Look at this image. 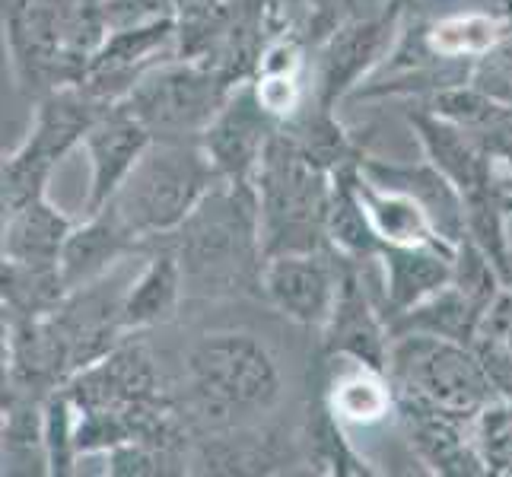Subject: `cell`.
<instances>
[{
    "label": "cell",
    "mask_w": 512,
    "mask_h": 477,
    "mask_svg": "<svg viewBox=\"0 0 512 477\" xmlns=\"http://www.w3.org/2000/svg\"><path fill=\"white\" fill-rule=\"evenodd\" d=\"M401 4H408V0H392L388 10L376 16H357V20L331 32L319 55V86H315V102L322 109L334 112V105L357 93L369 70L385 58L401 16Z\"/></svg>",
    "instance_id": "9c48e42d"
},
{
    "label": "cell",
    "mask_w": 512,
    "mask_h": 477,
    "mask_svg": "<svg viewBox=\"0 0 512 477\" xmlns=\"http://www.w3.org/2000/svg\"><path fill=\"white\" fill-rule=\"evenodd\" d=\"M255 194L261 210L264 258L280 252L331 249L325 236L331 172L299 150L284 128L274 134L261 159Z\"/></svg>",
    "instance_id": "277c9868"
},
{
    "label": "cell",
    "mask_w": 512,
    "mask_h": 477,
    "mask_svg": "<svg viewBox=\"0 0 512 477\" xmlns=\"http://www.w3.org/2000/svg\"><path fill=\"white\" fill-rule=\"evenodd\" d=\"M70 233H74V223L48 198H39L4 214V258L29 264H61V252Z\"/></svg>",
    "instance_id": "44dd1931"
},
{
    "label": "cell",
    "mask_w": 512,
    "mask_h": 477,
    "mask_svg": "<svg viewBox=\"0 0 512 477\" xmlns=\"http://www.w3.org/2000/svg\"><path fill=\"white\" fill-rule=\"evenodd\" d=\"M115 102H105L96 93L86 90L83 83H67L51 90L35 105V121L32 131L23 140V147L35 156H42L45 163L58 166L61 159L83 144L96 118Z\"/></svg>",
    "instance_id": "5bb4252c"
},
{
    "label": "cell",
    "mask_w": 512,
    "mask_h": 477,
    "mask_svg": "<svg viewBox=\"0 0 512 477\" xmlns=\"http://www.w3.org/2000/svg\"><path fill=\"white\" fill-rule=\"evenodd\" d=\"M153 131L140 121L125 102L109 105L96 125L86 134L83 147L90 153V198H86V214H96L109 204L118 188L125 185L137 159L150 147Z\"/></svg>",
    "instance_id": "8fae6325"
},
{
    "label": "cell",
    "mask_w": 512,
    "mask_h": 477,
    "mask_svg": "<svg viewBox=\"0 0 512 477\" xmlns=\"http://www.w3.org/2000/svg\"><path fill=\"white\" fill-rule=\"evenodd\" d=\"M179 452L144 443V439H128L109 449V474L112 477H156V474H179L169 465H179ZM185 468V465H182ZM188 471V468H185Z\"/></svg>",
    "instance_id": "1f68e13d"
},
{
    "label": "cell",
    "mask_w": 512,
    "mask_h": 477,
    "mask_svg": "<svg viewBox=\"0 0 512 477\" xmlns=\"http://www.w3.org/2000/svg\"><path fill=\"white\" fill-rule=\"evenodd\" d=\"M471 83L478 86V90L490 93L493 99L512 105V32L490 51V55L474 61Z\"/></svg>",
    "instance_id": "836d02e7"
},
{
    "label": "cell",
    "mask_w": 512,
    "mask_h": 477,
    "mask_svg": "<svg viewBox=\"0 0 512 477\" xmlns=\"http://www.w3.org/2000/svg\"><path fill=\"white\" fill-rule=\"evenodd\" d=\"M217 182L220 175L201 137H153L105 207H112L128 233L150 249L153 242L172 236Z\"/></svg>",
    "instance_id": "7a4b0ae2"
},
{
    "label": "cell",
    "mask_w": 512,
    "mask_h": 477,
    "mask_svg": "<svg viewBox=\"0 0 512 477\" xmlns=\"http://www.w3.org/2000/svg\"><path fill=\"white\" fill-rule=\"evenodd\" d=\"M512 32V16L497 10H458L427 23V45L449 61H481Z\"/></svg>",
    "instance_id": "603a6c76"
},
{
    "label": "cell",
    "mask_w": 512,
    "mask_h": 477,
    "mask_svg": "<svg viewBox=\"0 0 512 477\" xmlns=\"http://www.w3.org/2000/svg\"><path fill=\"white\" fill-rule=\"evenodd\" d=\"M51 169H55V166L45 163L42 156L29 153L23 144L16 147L4 159V175H0V179H4V214L45 198Z\"/></svg>",
    "instance_id": "4dcf8cb0"
},
{
    "label": "cell",
    "mask_w": 512,
    "mask_h": 477,
    "mask_svg": "<svg viewBox=\"0 0 512 477\" xmlns=\"http://www.w3.org/2000/svg\"><path fill=\"white\" fill-rule=\"evenodd\" d=\"M481 10H497V13H506L512 16V0H478Z\"/></svg>",
    "instance_id": "e575fe53"
},
{
    "label": "cell",
    "mask_w": 512,
    "mask_h": 477,
    "mask_svg": "<svg viewBox=\"0 0 512 477\" xmlns=\"http://www.w3.org/2000/svg\"><path fill=\"white\" fill-rule=\"evenodd\" d=\"M179 255L185 287L198 293H261V210L255 185L217 182L191 217L160 239Z\"/></svg>",
    "instance_id": "6da1fadb"
},
{
    "label": "cell",
    "mask_w": 512,
    "mask_h": 477,
    "mask_svg": "<svg viewBox=\"0 0 512 477\" xmlns=\"http://www.w3.org/2000/svg\"><path fill=\"white\" fill-rule=\"evenodd\" d=\"M360 172L369 182H379L388 188H401L414 194V198L427 207V214L433 217L439 236L458 245L465 239V201L458 188L439 172L430 159L427 163H385V159L363 156Z\"/></svg>",
    "instance_id": "e0dca14e"
},
{
    "label": "cell",
    "mask_w": 512,
    "mask_h": 477,
    "mask_svg": "<svg viewBox=\"0 0 512 477\" xmlns=\"http://www.w3.org/2000/svg\"><path fill=\"white\" fill-rule=\"evenodd\" d=\"M395 411L401 414L411 449L420 455L423 465H430L433 474H449V477L487 474V465L478 446H474L468 420L449 417L443 411L417 408V404H395Z\"/></svg>",
    "instance_id": "9a60e30c"
},
{
    "label": "cell",
    "mask_w": 512,
    "mask_h": 477,
    "mask_svg": "<svg viewBox=\"0 0 512 477\" xmlns=\"http://www.w3.org/2000/svg\"><path fill=\"white\" fill-rule=\"evenodd\" d=\"M67 284L61 277V264H29L7 261L0 268V303H4V322H26V318H45L55 312Z\"/></svg>",
    "instance_id": "cb8c5ba5"
},
{
    "label": "cell",
    "mask_w": 512,
    "mask_h": 477,
    "mask_svg": "<svg viewBox=\"0 0 512 477\" xmlns=\"http://www.w3.org/2000/svg\"><path fill=\"white\" fill-rule=\"evenodd\" d=\"M385 373L395 404H417L468 423L500 398L478 350L433 334H395Z\"/></svg>",
    "instance_id": "5b68a950"
},
{
    "label": "cell",
    "mask_w": 512,
    "mask_h": 477,
    "mask_svg": "<svg viewBox=\"0 0 512 477\" xmlns=\"http://www.w3.org/2000/svg\"><path fill=\"white\" fill-rule=\"evenodd\" d=\"M325 236H328L331 249L350 261L379 258L385 249L373 220L366 214V204L360 194V163H350V166H341L331 172Z\"/></svg>",
    "instance_id": "d6986e66"
},
{
    "label": "cell",
    "mask_w": 512,
    "mask_h": 477,
    "mask_svg": "<svg viewBox=\"0 0 512 477\" xmlns=\"http://www.w3.org/2000/svg\"><path fill=\"white\" fill-rule=\"evenodd\" d=\"M140 245L128 226L118 220L112 207H102L96 214H86L83 226H74V233L67 236V245L61 252V277L67 290L90 287L96 280L109 277L112 264L125 255L140 252Z\"/></svg>",
    "instance_id": "2e32d148"
},
{
    "label": "cell",
    "mask_w": 512,
    "mask_h": 477,
    "mask_svg": "<svg viewBox=\"0 0 512 477\" xmlns=\"http://www.w3.org/2000/svg\"><path fill=\"white\" fill-rule=\"evenodd\" d=\"M191 404L217 427L268 414L284 395L277 357L252 331H210L185 357Z\"/></svg>",
    "instance_id": "3957f363"
},
{
    "label": "cell",
    "mask_w": 512,
    "mask_h": 477,
    "mask_svg": "<svg viewBox=\"0 0 512 477\" xmlns=\"http://www.w3.org/2000/svg\"><path fill=\"white\" fill-rule=\"evenodd\" d=\"M408 125L414 128L427 159L458 188L462 198L500 182L497 159H493L468 131L452 125L443 115H436L427 105L408 109Z\"/></svg>",
    "instance_id": "4fadbf2b"
},
{
    "label": "cell",
    "mask_w": 512,
    "mask_h": 477,
    "mask_svg": "<svg viewBox=\"0 0 512 477\" xmlns=\"http://www.w3.org/2000/svg\"><path fill=\"white\" fill-rule=\"evenodd\" d=\"M280 121L264 109L252 80L233 86L223 109L201 134V147L223 182L255 185V175L268 153Z\"/></svg>",
    "instance_id": "ba28073f"
},
{
    "label": "cell",
    "mask_w": 512,
    "mask_h": 477,
    "mask_svg": "<svg viewBox=\"0 0 512 477\" xmlns=\"http://www.w3.org/2000/svg\"><path fill=\"white\" fill-rule=\"evenodd\" d=\"M500 166H503V169H506V172L512 175V150H509V153H506V156L500 159Z\"/></svg>",
    "instance_id": "d590c367"
},
{
    "label": "cell",
    "mask_w": 512,
    "mask_h": 477,
    "mask_svg": "<svg viewBox=\"0 0 512 477\" xmlns=\"http://www.w3.org/2000/svg\"><path fill=\"white\" fill-rule=\"evenodd\" d=\"M236 83L198 58L160 61L121 99L153 137H201Z\"/></svg>",
    "instance_id": "8992f818"
},
{
    "label": "cell",
    "mask_w": 512,
    "mask_h": 477,
    "mask_svg": "<svg viewBox=\"0 0 512 477\" xmlns=\"http://www.w3.org/2000/svg\"><path fill=\"white\" fill-rule=\"evenodd\" d=\"M45 458L51 477H67L77 471V404L67 385L45 398Z\"/></svg>",
    "instance_id": "f1b7e54d"
},
{
    "label": "cell",
    "mask_w": 512,
    "mask_h": 477,
    "mask_svg": "<svg viewBox=\"0 0 512 477\" xmlns=\"http://www.w3.org/2000/svg\"><path fill=\"white\" fill-rule=\"evenodd\" d=\"M150 261L140 271V277L121 296V322L125 331H147L156 325L172 322L175 309L182 303L185 287V271L182 261L166 242L150 245Z\"/></svg>",
    "instance_id": "ac0fdd59"
},
{
    "label": "cell",
    "mask_w": 512,
    "mask_h": 477,
    "mask_svg": "<svg viewBox=\"0 0 512 477\" xmlns=\"http://www.w3.org/2000/svg\"><path fill=\"white\" fill-rule=\"evenodd\" d=\"M99 10L109 32L179 20V0H99Z\"/></svg>",
    "instance_id": "d6a6232c"
},
{
    "label": "cell",
    "mask_w": 512,
    "mask_h": 477,
    "mask_svg": "<svg viewBox=\"0 0 512 477\" xmlns=\"http://www.w3.org/2000/svg\"><path fill=\"white\" fill-rule=\"evenodd\" d=\"M344 261L334 249L268 255L261 268V296L290 322L322 331L341 290Z\"/></svg>",
    "instance_id": "52a82bcc"
},
{
    "label": "cell",
    "mask_w": 512,
    "mask_h": 477,
    "mask_svg": "<svg viewBox=\"0 0 512 477\" xmlns=\"http://www.w3.org/2000/svg\"><path fill=\"white\" fill-rule=\"evenodd\" d=\"M474 350L484 360L493 385L503 398H512V287H506L487 309Z\"/></svg>",
    "instance_id": "83f0119b"
},
{
    "label": "cell",
    "mask_w": 512,
    "mask_h": 477,
    "mask_svg": "<svg viewBox=\"0 0 512 477\" xmlns=\"http://www.w3.org/2000/svg\"><path fill=\"white\" fill-rule=\"evenodd\" d=\"M474 446H478L487 474H512V398H497L471 423Z\"/></svg>",
    "instance_id": "f546056e"
},
{
    "label": "cell",
    "mask_w": 512,
    "mask_h": 477,
    "mask_svg": "<svg viewBox=\"0 0 512 477\" xmlns=\"http://www.w3.org/2000/svg\"><path fill=\"white\" fill-rule=\"evenodd\" d=\"M309 446H312V462L319 465L325 474H341V477H363L376 474L369 462L353 452L347 436L341 430V420L334 417L328 401L319 395L315 408L309 411Z\"/></svg>",
    "instance_id": "484cf974"
},
{
    "label": "cell",
    "mask_w": 512,
    "mask_h": 477,
    "mask_svg": "<svg viewBox=\"0 0 512 477\" xmlns=\"http://www.w3.org/2000/svg\"><path fill=\"white\" fill-rule=\"evenodd\" d=\"M322 398L341 423H360V427L385 420L395 408V388L388 373L363 363H350V369L331 376Z\"/></svg>",
    "instance_id": "d4e9b609"
},
{
    "label": "cell",
    "mask_w": 512,
    "mask_h": 477,
    "mask_svg": "<svg viewBox=\"0 0 512 477\" xmlns=\"http://www.w3.org/2000/svg\"><path fill=\"white\" fill-rule=\"evenodd\" d=\"M487 309L490 306L484 299L471 296L468 290L458 287L455 280H449L443 290H436L414 309L398 315L395 322L388 325V331H392V338L395 334H433V338H446V341L474 347Z\"/></svg>",
    "instance_id": "ffe728a7"
},
{
    "label": "cell",
    "mask_w": 512,
    "mask_h": 477,
    "mask_svg": "<svg viewBox=\"0 0 512 477\" xmlns=\"http://www.w3.org/2000/svg\"><path fill=\"white\" fill-rule=\"evenodd\" d=\"M194 465H204V474H268L277 465V452L271 439L236 433L204 443Z\"/></svg>",
    "instance_id": "4316f807"
},
{
    "label": "cell",
    "mask_w": 512,
    "mask_h": 477,
    "mask_svg": "<svg viewBox=\"0 0 512 477\" xmlns=\"http://www.w3.org/2000/svg\"><path fill=\"white\" fill-rule=\"evenodd\" d=\"M455 249L449 242L433 245H385L382 261V299L379 306L388 325L414 309L436 290H443L455 271Z\"/></svg>",
    "instance_id": "7c38bea8"
},
{
    "label": "cell",
    "mask_w": 512,
    "mask_h": 477,
    "mask_svg": "<svg viewBox=\"0 0 512 477\" xmlns=\"http://www.w3.org/2000/svg\"><path fill=\"white\" fill-rule=\"evenodd\" d=\"M388 350H392V331L382 306L369 296L360 261H344L341 290L334 299V309L322 328V353L325 360H347L382 369L388 366Z\"/></svg>",
    "instance_id": "30bf717a"
},
{
    "label": "cell",
    "mask_w": 512,
    "mask_h": 477,
    "mask_svg": "<svg viewBox=\"0 0 512 477\" xmlns=\"http://www.w3.org/2000/svg\"><path fill=\"white\" fill-rule=\"evenodd\" d=\"M360 194L366 204V214L373 220L382 245H433V242H449L439 236L433 217L427 214L414 194L401 188H388L379 182H369L360 172ZM452 245V242H449Z\"/></svg>",
    "instance_id": "7402d4cb"
}]
</instances>
